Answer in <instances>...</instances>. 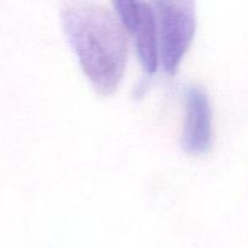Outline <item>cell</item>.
Instances as JSON below:
<instances>
[{
    "mask_svg": "<svg viewBox=\"0 0 248 248\" xmlns=\"http://www.w3.org/2000/svg\"><path fill=\"white\" fill-rule=\"evenodd\" d=\"M113 5L124 28L132 35L143 68L149 74H154L160 62L154 4L119 0L113 1Z\"/></svg>",
    "mask_w": 248,
    "mask_h": 248,
    "instance_id": "3957f363",
    "label": "cell"
},
{
    "mask_svg": "<svg viewBox=\"0 0 248 248\" xmlns=\"http://www.w3.org/2000/svg\"><path fill=\"white\" fill-rule=\"evenodd\" d=\"M156 15L159 61L167 74L178 70L196 31V10L193 1L153 2Z\"/></svg>",
    "mask_w": 248,
    "mask_h": 248,
    "instance_id": "7a4b0ae2",
    "label": "cell"
},
{
    "mask_svg": "<svg viewBox=\"0 0 248 248\" xmlns=\"http://www.w3.org/2000/svg\"><path fill=\"white\" fill-rule=\"evenodd\" d=\"M212 145V106L207 92L200 86H189L186 91L182 147L191 155L206 154Z\"/></svg>",
    "mask_w": 248,
    "mask_h": 248,
    "instance_id": "277c9868",
    "label": "cell"
},
{
    "mask_svg": "<svg viewBox=\"0 0 248 248\" xmlns=\"http://www.w3.org/2000/svg\"><path fill=\"white\" fill-rule=\"evenodd\" d=\"M61 23L82 72L102 96L118 90L127 63V36L116 12L96 1H65Z\"/></svg>",
    "mask_w": 248,
    "mask_h": 248,
    "instance_id": "6da1fadb",
    "label": "cell"
}]
</instances>
